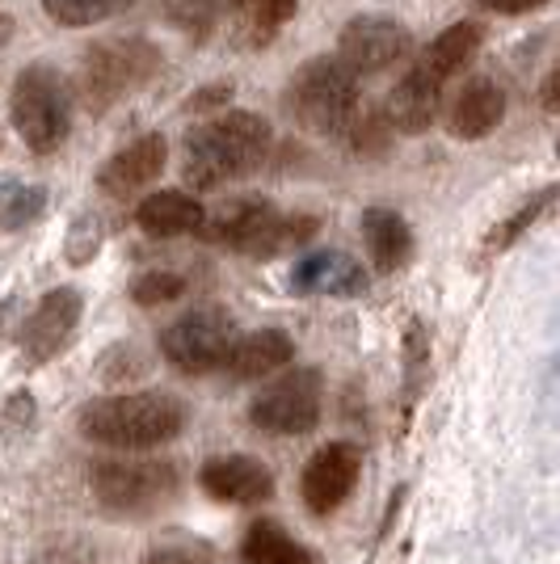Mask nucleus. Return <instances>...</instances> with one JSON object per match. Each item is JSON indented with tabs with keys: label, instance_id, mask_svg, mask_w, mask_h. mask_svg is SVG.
<instances>
[{
	"label": "nucleus",
	"instance_id": "a211bd4d",
	"mask_svg": "<svg viewBox=\"0 0 560 564\" xmlns=\"http://www.w3.org/2000/svg\"><path fill=\"white\" fill-rule=\"evenodd\" d=\"M443 94L446 89L434 85L430 76H421L418 68H405V76L392 85V94L384 101V118L400 135H421L434 127V118L443 110Z\"/></svg>",
	"mask_w": 560,
	"mask_h": 564
},
{
	"label": "nucleus",
	"instance_id": "cd10ccee",
	"mask_svg": "<svg viewBox=\"0 0 560 564\" xmlns=\"http://www.w3.org/2000/svg\"><path fill=\"white\" fill-rule=\"evenodd\" d=\"M552 198H557V189H552V186H543V189L536 194V198H527V203L518 207V215H510V224H502V228L493 232V245H497V249H506V245H514L518 236H523L527 228H531V224H536L539 215L548 212V203H552Z\"/></svg>",
	"mask_w": 560,
	"mask_h": 564
},
{
	"label": "nucleus",
	"instance_id": "f8f14e48",
	"mask_svg": "<svg viewBox=\"0 0 560 564\" xmlns=\"http://www.w3.org/2000/svg\"><path fill=\"white\" fill-rule=\"evenodd\" d=\"M363 476V447L358 443H325V447L312 451V459L304 464V476H300V494H304V506L316 518H329L333 510L346 506V497L354 494Z\"/></svg>",
	"mask_w": 560,
	"mask_h": 564
},
{
	"label": "nucleus",
	"instance_id": "72a5a7b5",
	"mask_svg": "<svg viewBox=\"0 0 560 564\" xmlns=\"http://www.w3.org/2000/svg\"><path fill=\"white\" fill-rule=\"evenodd\" d=\"M557 94H560V72H548V76H543V85H539V106H543L548 115H552V110L560 106Z\"/></svg>",
	"mask_w": 560,
	"mask_h": 564
},
{
	"label": "nucleus",
	"instance_id": "f3484780",
	"mask_svg": "<svg viewBox=\"0 0 560 564\" xmlns=\"http://www.w3.org/2000/svg\"><path fill=\"white\" fill-rule=\"evenodd\" d=\"M295 362V341L287 329H249L236 333L219 371L233 379H266L274 371H287Z\"/></svg>",
	"mask_w": 560,
	"mask_h": 564
},
{
	"label": "nucleus",
	"instance_id": "4be33fe9",
	"mask_svg": "<svg viewBox=\"0 0 560 564\" xmlns=\"http://www.w3.org/2000/svg\"><path fill=\"white\" fill-rule=\"evenodd\" d=\"M240 561L245 564H316V556H312V552H308L304 543L295 540L282 522H274V518H257L254 527L245 531Z\"/></svg>",
	"mask_w": 560,
	"mask_h": 564
},
{
	"label": "nucleus",
	"instance_id": "412c9836",
	"mask_svg": "<svg viewBox=\"0 0 560 564\" xmlns=\"http://www.w3.org/2000/svg\"><path fill=\"white\" fill-rule=\"evenodd\" d=\"M136 224H140V232L157 236V240H173V236L198 232L207 224V212L186 189H157L136 207Z\"/></svg>",
	"mask_w": 560,
	"mask_h": 564
},
{
	"label": "nucleus",
	"instance_id": "f257e3e1",
	"mask_svg": "<svg viewBox=\"0 0 560 564\" xmlns=\"http://www.w3.org/2000/svg\"><path fill=\"white\" fill-rule=\"evenodd\" d=\"M266 156H270V122L249 110H228L186 135L182 177L190 189H219L257 173Z\"/></svg>",
	"mask_w": 560,
	"mask_h": 564
},
{
	"label": "nucleus",
	"instance_id": "39448f33",
	"mask_svg": "<svg viewBox=\"0 0 560 564\" xmlns=\"http://www.w3.org/2000/svg\"><path fill=\"white\" fill-rule=\"evenodd\" d=\"M72 110H76V97H72L68 80L60 76V68L39 59V64H25L18 72L13 94H9V118H13V131L22 135L30 152L47 156L68 140Z\"/></svg>",
	"mask_w": 560,
	"mask_h": 564
},
{
	"label": "nucleus",
	"instance_id": "0eeeda50",
	"mask_svg": "<svg viewBox=\"0 0 560 564\" xmlns=\"http://www.w3.org/2000/svg\"><path fill=\"white\" fill-rule=\"evenodd\" d=\"M157 72H161V51L148 39H110L85 51L80 94L94 110H110L122 97L140 94Z\"/></svg>",
	"mask_w": 560,
	"mask_h": 564
},
{
	"label": "nucleus",
	"instance_id": "a878e982",
	"mask_svg": "<svg viewBox=\"0 0 560 564\" xmlns=\"http://www.w3.org/2000/svg\"><path fill=\"white\" fill-rule=\"evenodd\" d=\"M236 4L245 13V25L261 39H270L279 25H287L300 13V0H236Z\"/></svg>",
	"mask_w": 560,
	"mask_h": 564
},
{
	"label": "nucleus",
	"instance_id": "aec40b11",
	"mask_svg": "<svg viewBox=\"0 0 560 564\" xmlns=\"http://www.w3.org/2000/svg\"><path fill=\"white\" fill-rule=\"evenodd\" d=\"M481 43H485V25L481 22H451L430 43V47L421 51L418 59H413V68L421 72V76H430L434 85H451L460 72L476 59V51H481Z\"/></svg>",
	"mask_w": 560,
	"mask_h": 564
},
{
	"label": "nucleus",
	"instance_id": "6e6552de",
	"mask_svg": "<svg viewBox=\"0 0 560 564\" xmlns=\"http://www.w3.org/2000/svg\"><path fill=\"white\" fill-rule=\"evenodd\" d=\"M325 413V376L321 367H291L270 379L249 404V425L279 438H304Z\"/></svg>",
	"mask_w": 560,
	"mask_h": 564
},
{
	"label": "nucleus",
	"instance_id": "6ab92c4d",
	"mask_svg": "<svg viewBox=\"0 0 560 564\" xmlns=\"http://www.w3.org/2000/svg\"><path fill=\"white\" fill-rule=\"evenodd\" d=\"M358 228H363L367 253H371V270L397 274V270H405V265L413 261V228H409V219H405L397 207L375 203V207L363 212Z\"/></svg>",
	"mask_w": 560,
	"mask_h": 564
},
{
	"label": "nucleus",
	"instance_id": "393cba45",
	"mask_svg": "<svg viewBox=\"0 0 560 564\" xmlns=\"http://www.w3.org/2000/svg\"><path fill=\"white\" fill-rule=\"evenodd\" d=\"M351 148L358 152V156H384L388 148H392V140H397V131L388 127V118H384V110H358V118H354L351 127Z\"/></svg>",
	"mask_w": 560,
	"mask_h": 564
},
{
	"label": "nucleus",
	"instance_id": "2f4dec72",
	"mask_svg": "<svg viewBox=\"0 0 560 564\" xmlns=\"http://www.w3.org/2000/svg\"><path fill=\"white\" fill-rule=\"evenodd\" d=\"M97 245H101V224H97L94 215H80L68 232V258L76 265H85V261H94Z\"/></svg>",
	"mask_w": 560,
	"mask_h": 564
},
{
	"label": "nucleus",
	"instance_id": "9b49d317",
	"mask_svg": "<svg viewBox=\"0 0 560 564\" xmlns=\"http://www.w3.org/2000/svg\"><path fill=\"white\" fill-rule=\"evenodd\" d=\"M80 316H85V295L76 286L47 291L34 304V312L22 321V329H18L25 367H43V362H51L55 354L64 350L72 341V333H76V325H80Z\"/></svg>",
	"mask_w": 560,
	"mask_h": 564
},
{
	"label": "nucleus",
	"instance_id": "423d86ee",
	"mask_svg": "<svg viewBox=\"0 0 560 564\" xmlns=\"http://www.w3.org/2000/svg\"><path fill=\"white\" fill-rule=\"evenodd\" d=\"M89 489L110 514L143 518L177 497L182 468L169 459H101L89 471Z\"/></svg>",
	"mask_w": 560,
	"mask_h": 564
},
{
	"label": "nucleus",
	"instance_id": "c756f323",
	"mask_svg": "<svg viewBox=\"0 0 560 564\" xmlns=\"http://www.w3.org/2000/svg\"><path fill=\"white\" fill-rule=\"evenodd\" d=\"M426 367H430V337L421 329V321L409 325L405 333V371H409V400L418 397L421 379H426Z\"/></svg>",
	"mask_w": 560,
	"mask_h": 564
},
{
	"label": "nucleus",
	"instance_id": "20e7f679",
	"mask_svg": "<svg viewBox=\"0 0 560 564\" xmlns=\"http://www.w3.org/2000/svg\"><path fill=\"white\" fill-rule=\"evenodd\" d=\"M316 228L321 224L312 215H287L270 198H236L233 207L207 219L198 232L203 240L228 245L245 258H282V253H295L300 245H308Z\"/></svg>",
	"mask_w": 560,
	"mask_h": 564
},
{
	"label": "nucleus",
	"instance_id": "7c9ffc66",
	"mask_svg": "<svg viewBox=\"0 0 560 564\" xmlns=\"http://www.w3.org/2000/svg\"><path fill=\"white\" fill-rule=\"evenodd\" d=\"M143 564H215V556H211L207 543L182 540V543H164V547H152Z\"/></svg>",
	"mask_w": 560,
	"mask_h": 564
},
{
	"label": "nucleus",
	"instance_id": "ddd939ff",
	"mask_svg": "<svg viewBox=\"0 0 560 564\" xmlns=\"http://www.w3.org/2000/svg\"><path fill=\"white\" fill-rule=\"evenodd\" d=\"M198 485L224 506H261L274 497V471L254 455H215L198 468Z\"/></svg>",
	"mask_w": 560,
	"mask_h": 564
},
{
	"label": "nucleus",
	"instance_id": "f03ea898",
	"mask_svg": "<svg viewBox=\"0 0 560 564\" xmlns=\"http://www.w3.org/2000/svg\"><path fill=\"white\" fill-rule=\"evenodd\" d=\"M76 425L97 447L157 451L186 430V404L173 392H115L89 400L76 413Z\"/></svg>",
	"mask_w": 560,
	"mask_h": 564
},
{
	"label": "nucleus",
	"instance_id": "4468645a",
	"mask_svg": "<svg viewBox=\"0 0 560 564\" xmlns=\"http://www.w3.org/2000/svg\"><path fill=\"white\" fill-rule=\"evenodd\" d=\"M164 161H169L164 135L161 131H143L140 140L118 148L115 156L97 169V186H101V194H110V198H131V194H140L143 186H152L161 177Z\"/></svg>",
	"mask_w": 560,
	"mask_h": 564
},
{
	"label": "nucleus",
	"instance_id": "9d476101",
	"mask_svg": "<svg viewBox=\"0 0 560 564\" xmlns=\"http://www.w3.org/2000/svg\"><path fill=\"white\" fill-rule=\"evenodd\" d=\"M409 55H413V30L384 13H358L337 34V64L358 80L400 68Z\"/></svg>",
	"mask_w": 560,
	"mask_h": 564
},
{
	"label": "nucleus",
	"instance_id": "bb28decb",
	"mask_svg": "<svg viewBox=\"0 0 560 564\" xmlns=\"http://www.w3.org/2000/svg\"><path fill=\"white\" fill-rule=\"evenodd\" d=\"M43 203H47V189L43 186H25V189H9L4 203H0V224L4 228H25L43 215Z\"/></svg>",
	"mask_w": 560,
	"mask_h": 564
},
{
	"label": "nucleus",
	"instance_id": "5701e85b",
	"mask_svg": "<svg viewBox=\"0 0 560 564\" xmlns=\"http://www.w3.org/2000/svg\"><path fill=\"white\" fill-rule=\"evenodd\" d=\"M136 0H43V13L64 30H89L127 13Z\"/></svg>",
	"mask_w": 560,
	"mask_h": 564
},
{
	"label": "nucleus",
	"instance_id": "c85d7f7f",
	"mask_svg": "<svg viewBox=\"0 0 560 564\" xmlns=\"http://www.w3.org/2000/svg\"><path fill=\"white\" fill-rule=\"evenodd\" d=\"M169 13L190 34H207L224 13V0H169Z\"/></svg>",
	"mask_w": 560,
	"mask_h": 564
},
{
	"label": "nucleus",
	"instance_id": "b1692460",
	"mask_svg": "<svg viewBox=\"0 0 560 564\" xmlns=\"http://www.w3.org/2000/svg\"><path fill=\"white\" fill-rule=\"evenodd\" d=\"M186 291H190L186 274H177V270H148L131 286V300L140 307H161V304H177Z\"/></svg>",
	"mask_w": 560,
	"mask_h": 564
},
{
	"label": "nucleus",
	"instance_id": "473e14b6",
	"mask_svg": "<svg viewBox=\"0 0 560 564\" xmlns=\"http://www.w3.org/2000/svg\"><path fill=\"white\" fill-rule=\"evenodd\" d=\"M476 4L489 9V13H502V18H518V13H536L552 0H476Z\"/></svg>",
	"mask_w": 560,
	"mask_h": 564
},
{
	"label": "nucleus",
	"instance_id": "dca6fc26",
	"mask_svg": "<svg viewBox=\"0 0 560 564\" xmlns=\"http://www.w3.org/2000/svg\"><path fill=\"white\" fill-rule=\"evenodd\" d=\"M443 122L455 140H489L493 131L506 122V94H502V85L489 80V76H472L464 89L451 97Z\"/></svg>",
	"mask_w": 560,
	"mask_h": 564
},
{
	"label": "nucleus",
	"instance_id": "7ed1b4c3",
	"mask_svg": "<svg viewBox=\"0 0 560 564\" xmlns=\"http://www.w3.org/2000/svg\"><path fill=\"white\" fill-rule=\"evenodd\" d=\"M363 80L337 64V55H316L291 76L282 106L287 115L304 127L308 135L321 140H346L354 118L363 110Z\"/></svg>",
	"mask_w": 560,
	"mask_h": 564
},
{
	"label": "nucleus",
	"instance_id": "2eb2a0df",
	"mask_svg": "<svg viewBox=\"0 0 560 564\" xmlns=\"http://www.w3.org/2000/svg\"><path fill=\"white\" fill-rule=\"evenodd\" d=\"M367 265L346 253V249H321L308 253L291 270V291L295 295H329V300H346V295H367Z\"/></svg>",
	"mask_w": 560,
	"mask_h": 564
},
{
	"label": "nucleus",
	"instance_id": "1a4fd4ad",
	"mask_svg": "<svg viewBox=\"0 0 560 564\" xmlns=\"http://www.w3.org/2000/svg\"><path fill=\"white\" fill-rule=\"evenodd\" d=\"M236 316L219 304H198L186 307L173 325H164L161 333V354L164 362L182 376H211L219 371L224 354L236 337Z\"/></svg>",
	"mask_w": 560,
	"mask_h": 564
}]
</instances>
